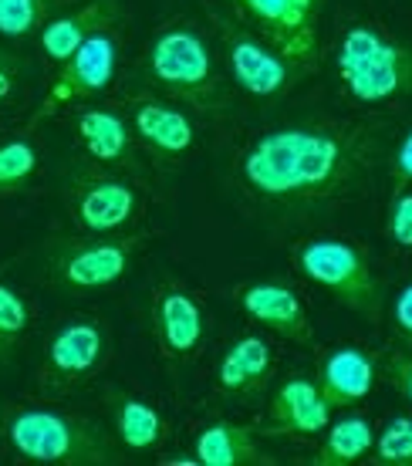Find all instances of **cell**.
Masks as SVG:
<instances>
[{
  "mask_svg": "<svg viewBox=\"0 0 412 466\" xmlns=\"http://www.w3.org/2000/svg\"><path fill=\"white\" fill-rule=\"evenodd\" d=\"M240 304L260 328L274 331L277 339L297 341V345H307L315 339L311 331V321H307V311L301 298H297L287 284H277V280H257V284H247L240 291Z\"/></svg>",
  "mask_w": 412,
  "mask_h": 466,
  "instance_id": "9a60e30c",
  "label": "cell"
},
{
  "mask_svg": "<svg viewBox=\"0 0 412 466\" xmlns=\"http://www.w3.org/2000/svg\"><path fill=\"white\" fill-rule=\"evenodd\" d=\"M213 17H216L230 78L240 92L254 95V98H274L305 78V71L291 58H284L281 51L264 35H257L254 27L234 21L230 14H213Z\"/></svg>",
  "mask_w": 412,
  "mask_h": 466,
  "instance_id": "52a82bcc",
  "label": "cell"
},
{
  "mask_svg": "<svg viewBox=\"0 0 412 466\" xmlns=\"http://www.w3.org/2000/svg\"><path fill=\"white\" fill-rule=\"evenodd\" d=\"M392 335L412 349V284H406L396 294V304H392Z\"/></svg>",
  "mask_w": 412,
  "mask_h": 466,
  "instance_id": "f1b7e54d",
  "label": "cell"
},
{
  "mask_svg": "<svg viewBox=\"0 0 412 466\" xmlns=\"http://www.w3.org/2000/svg\"><path fill=\"white\" fill-rule=\"evenodd\" d=\"M65 0H0V35L27 37L41 31Z\"/></svg>",
  "mask_w": 412,
  "mask_h": 466,
  "instance_id": "603a6c76",
  "label": "cell"
},
{
  "mask_svg": "<svg viewBox=\"0 0 412 466\" xmlns=\"http://www.w3.org/2000/svg\"><path fill=\"white\" fill-rule=\"evenodd\" d=\"M372 443H376L372 422L366 416H345L328 426V436L315 456V466H352L372 450Z\"/></svg>",
  "mask_w": 412,
  "mask_h": 466,
  "instance_id": "7402d4cb",
  "label": "cell"
},
{
  "mask_svg": "<svg viewBox=\"0 0 412 466\" xmlns=\"http://www.w3.org/2000/svg\"><path fill=\"white\" fill-rule=\"evenodd\" d=\"M274 372V355L271 345L260 339V335H244L236 339L226 355L220 359V369H216V382L226 396L234 399H254L260 396L267 382H271Z\"/></svg>",
  "mask_w": 412,
  "mask_h": 466,
  "instance_id": "d6986e66",
  "label": "cell"
},
{
  "mask_svg": "<svg viewBox=\"0 0 412 466\" xmlns=\"http://www.w3.org/2000/svg\"><path fill=\"white\" fill-rule=\"evenodd\" d=\"M118 17H122L118 0H88V4L75 7L71 14L51 17V21L41 27L37 45H41V51H45V58L58 61L61 65V61H68L92 35L108 31L112 24H118Z\"/></svg>",
  "mask_w": 412,
  "mask_h": 466,
  "instance_id": "e0dca14e",
  "label": "cell"
},
{
  "mask_svg": "<svg viewBox=\"0 0 412 466\" xmlns=\"http://www.w3.org/2000/svg\"><path fill=\"white\" fill-rule=\"evenodd\" d=\"M376 359L366 355L362 349L342 345L331 355H325L318 369V389L321 396L328 399L331 409L355 406L376 389Z\"/></svg>",
  "mask_w": 412,
  "mask_h": 466,
  "instance_id": "ac0fdd59",
  "label": "cell"
},
{
  "mask_svg": "<svg viewBox=\"0 0 412 466\" xmlns=\"http://www.w3.org/2000/svg\"><path fill=\"white\" fill-rule=\"evenodd\" d=\"M153 328L163 355L193 359L203 345V335H206V318H203L200 304L186 294V288L166 280L156 288L153 298Z\"/></svg>",
  "mask_w": 412,
  "mask_h": 466,
  "instance_id": "4fadbf2b",
  "label": "cell"
},
{
  "mask_svg": "<svg viewBox=\"0 0 412 466\" xmlns=\"http://www.w3.org/2000/svg\"><path fill=\"white\" fill-rule=\"evenodd\" d=\"M335 65L355 102L378 106L412 95V45L389 37L376 24H355L342 35Z\"/></svg>",
  "mask_w": 412,
  "mask_h": 466,
  "instance_id": "277c9868",
  "label": "cell"
},
{
  "mask_svg": "<svg viewBox=\"0 0 412 466\" xmlns=\"http://www.w3.org/2000/svg\"><path fill=\"white\" fill-rule=\"evenodd\" d=\"M68 210L85 233H118L139 217L142 199L129 176L98 166L68 179Z\"/></svg>",
  "mask_w": 412,
  "mask_h": 466,
  "instance_id": "9c48e42d",
  "label": "cell"
},
{
  "mask_svg": "<svg viewBox=\"0 0 412 466\" xmlns=\"http://www.w3.org/2000/svg\"><path fill=\"white\" fill-rule=\"evenodd\" d=\"M139 250V237L118 233H88V237H65L51 244L45 264L55 284L65 291H98L129 274L132 257Z\"/></svg>",
  "mask_w": 412,
  "mask_h": 466,
  "instance_id": "8992f818",
  "label": "cell"
},
{
  "mask_svg": "<svg viewBox=\"0 0 412 466\" xmlns=\"http://www.w3.org/2000/svg\"><path fill=\"white\" fill-rule=\"evenodd\" d=\"M27 325H31L27 301L21 298L17 288H11V284L0 280V361L11 359L14 349L21 345Z\"/></svg>",
  "mask_w": 412,
  "mask_h": 466,
  "instance_id": "d4e9b609",
  "label": "cell"
},
{
  "mask_svg": "<svg viewBox=\"0 0 412 466\" xmlns=\"http://www.w3.org/2000/svg\"><path fill=\"white\" fill-rule=\"evenodd\" d=\"M196 463L203 466H271V453L257 443V432L250 426L230 420H216L203 426L196 436Z\"/></svg>",
  "mask_w": 412,
  "mask_h": 466,
  "instance_id": "ffe728a7",
  "label": "cell"
},
{
  "mask_svg": "<svg viewBox=\"0 0 412 466\" xmlns=\"http://www.w3.org/2000/svg\"><path fill=\"white\" fill-rule=\"evenodd\" d=\"M126 118H129L136 139L149 152H156L159 159L176 163L196 142V132H193L186 112L159 98V95H132L126 102Z\"/></svg>",
  "mask_w": 412,
  "mask_h": 466,
  "instance_id": "7c38bea8",
  "label": "cell"
},
{
  "mask_svg": "<svg viewBox=\"0 0 412 466\" xmlns=\"http://www.w3.org/2000/svg\"><path fill=\"white\" fill-rule=\"evenodd\" d=\"M389 166H392V176H396L399 183H412V128L399 139V146L392 149Z\"/></svg>",
  "mask_w": 412,
  "mask_h": 466,
  "instance_id": "4dcf8cb0",
  "label": "cell"
},
{
  "mask_svg": "<svg viewBox=\"0 0 412 466\" xmlns=\"http://www.w3.org/2000/svg\"><path fill=\"white\" fill-rule=\"evenodd\" d=\"M297 268L311 284L325 288L345 308L366 318L382 315L386 288L368 257L348 240H307L297 247Z\"/></svg>",
  "mask_w": 412,
  "mask_h": 466,
  "instance_id": "5b68a950",
  "label": "cell"
},
{
  "mask_svg": "<svg viewBox=\"0 0 412 466\" xmlns=\"http://www.w3.org/2000/svg\"><path fill=\"white\" fill-rule=\"evenodd\" d=\"M112 422H116L118 443L132 450V453H149L163 443L166 436V420L156 412L149 402H142L126 392H112Z\"/></svg>",
  "mask_w": 412,
  "mask_h": 466,
  "instance_id": "44dd1931",
  "label": "cell"
},
{
  "mask_svg": "<svg viewBox=\"0 0 412 466\" xmlns=\"http://www.w3.org/2000/svg\"><path fill=\"white\" fill-rule=\"evenodd\" d=\"M21 78H24V61L7 51V47H0V106L4 102H11L17 88H21Z\"/></svg>",
  "mask_w": 412,
  "mask_h": 466,
  "instance_id": "83f0119b",
  "label": "cell"
},
{
  "mask_svg": "<svg viewBox=\"0 0 412 466\" xmlns=\"http://www.w3.org/2000/svg\"><path fill=\"white\" fill-rule=\"evenodd\" d=\"M389 122H297L264 132L240 159L250 197L281 213L331 207L366 187L386 156Z\"/></svg>",
  "mask_w": 412,
  "mask_h": 466,
  "instance_id": "6da1fadb",
  "label": "cell"
},
{
  "mask_svg": "<svg viewBox=\"0 0 412 466\" xmlns=\"http://www.w3.org/2000/svg\"><path fill=\"white\" fill-rule=\"evenodd\" d=\"M386 375H389V382L406 396V402H412V355H406V351L386 355Z\"/></svg>",
  "mask_w": 412,
  "mask_h": 466,
  "instance_id": "f546056e",
  "label": "cell"
},
{
  "mask_svg": "<svg viewBox=\"0 0 412 466\" xmlns=\"http://www.w3.org/2000/svg\"><path fill=\"white\" fill-rule=\"evenodd\" d=\"M108 359V331L98 318H71L51 335L45 355V379L51 389H78Z\"/></svg>",
  "mask_w": 412,
  "mask_h": 466,
  "instance_id": "30bf717a",
  "label": "cell"
},
{
  "mask_svg": "<svg viewBox=\"0 0 412 466\" xmlns=\"http://www.w3.org/2000/svg\"><path fill=\"white\" fill-rule=\"evenodd\" d=\"M75 132L82 139L85 152L95 159V166H108V169H126V173H139V149H136V132H132L129 118L118 108L95 106L82 108L75 116Z\"/></svg>",
  "mask_w": 412,
  "mask_h": 466,
  "instance_id": "5bb4252c",
  "label": "cell"
},
{
  "mask_svg": "<svg viewBox=\"0 0 412 466\" xmlns=\"http://www.w3.org/2000/svg\"><path fill=\"white\" fill-rule=\"evenodd\" d=\"M372 450L382 466H412V416H396L386 422Z\"/></svg>",
  "mask_w": 412,
  "mask_h": 466,
  "instance_id": "484cf974",
  "label": "cell"
},
{
  "mask_svg": "<svg viewBox=\"0 0 412 466\" xmlns=\"http://www.w3.org/2000/svg\"><path fill=\"white\" fill-rule=\"evenodd\" d=\"M386 237L402 250H412V189H396L386 210Z\"/></svg>",
  "mask_w": 412,
  "mask_h": 466,
  "instance_id": "4316f807",
  "label": "cell"
},
{
  "mask_svg": "<svg viewBox=\"0 0 412 466\" xmlns=\"http://www.w3.org/2000/svg\"><path fill=\"white\" fill-rule=\"evenodd\" d=\"M37 173V149L27 139L0 142V197L27 189Z\"/></svg>",
  "mask_w": 412,
  "mask_h": 466,
  "instance_id": "cb8c5ba5",
  "label": "cell"
},
{
  "mask_svg": "<svg viewBox=\"0 0 412 466\" xmlns=\"http://www.w3.org/2000/svg\"><path fill=\"white\" fill-rule=\"evenodd\" d=\"M116 78V37L108 31H98L85 41L68 61H61V75L55 78V85L47 88V98L37 118L55 116L58 108L71 106V102H85L102 95Z\"/></svg>",
  "mask_w": 412,
  "mask_h": 466,
  "instance_id": "8fae6325",
  "label": "cell"
},
{
  "mask_svg": "<svg viewBox=\"0 0 412 466\" xmlns=\"http://www.w3.org/2000/svg\"><path fill=\"white\" fill-rule=\"evenodd\" d=\"M331 406L321 396L318 382L311 379H287L274 392L271 416H267V436H318L328 430Z\"/></svg>",
  "mask_w": 412,
  "mask_h": 466,
  "instance_id": "2e32d148",
  "label": "cell"
},
{
  "mask_svg": "<svg viewBox=\"0 0 412 466\" xmlns=\"http://www.w3.org/2000/svg\"><path fill=\"white\" fill-rule=\"evenodd\" d=\"M240 21L271 41L284 58L311 71L318 65V31L325 0H230Z\"/></svg>",
  "mask_w": 412,
  "mask_h": 466,
  "instance_id": "ba28073f",
  "label": "cell"
},
{
  "mask_svg": "<svg viewBox=\"0 0 412 466\" xmlns=\"http://www.w3.org/2000/svg\"><path fill=\"white\" fill-rule=\"evenodd\" d=\"M7 440L24 463L45 466H112L118 446L98 422L61 409H14L7 416Z\"/></svg>",
  "mask_w": 412,
  "mask_h": 466,
  "instance_id": "7a4b0ae2",
  "label": "cell"
},
{
  "mask_svg": "<svg viewBox=\"0 0 412 466\" xmlns=\"http://www.w3.org/2000/svg\"><path fill=\"white\" fill-rule=\"evenodd\" d=\"M142 75L153 88L200 112H220L226 106V92L220 71L213 65L210 45L189 21L166 24L146 45Z\"/></svg>",
  "mask_w": 412,
  "mask_h": 466,
  "instance_id": "3957f363",
  "label": "cell"
}]
</instances>
